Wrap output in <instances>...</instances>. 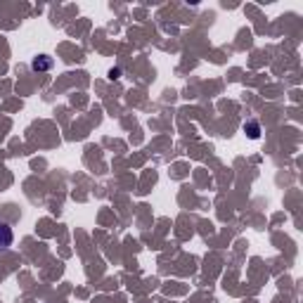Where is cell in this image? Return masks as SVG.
Returning a JSON list of instances; mask_svg holds the SVG:
<instances>
[{
	"mask_svg": "<svg viewBox=\"0 0 303 303\" xmlns=\"http://www.w3.org/2000/svg\"><path fill=\"white\" fill-rule=\"evenodd\" d=\"M14 241V232L7 223H0V251H7Z\"/></svg>",
	"mask_w": 303,
	"mask_h": 303,
	"instance_id": "obj_1",
	"label": "cell"
},
{
	"mask_svg": "<svg viewBox=\"0 0 303 303\" xmlns=\"http://www.w3.org/2000/svg\"><path fill=\"white\" fill-rule=\"evenodd\" d=\"M52 67H55V59L50 55H38L31 59V69L34 71H50Z\"/></svg>",
	"mask_w": 303,
	"mask_h": 303,
	"instance_id": "obj_2",
	"label": "cell"
},
{
	"mask_svg": "<svg viewBox=\"0 0 303 303\" xmlns=\"http://www.w3.org/2000/svg\"><path fill=\"white\" fill-rule=\"evenodd\" d=\"M244 133H247L251 140H258L261 138V126L256 124V121H247V124H244Z\"/></svg>",
	"mask_w": 303,
	"mask_h": 303,
	"instance_id": "obj_3",
	"label": "cell"
},
{
	"mask_svg": "<svg viewBox=\"0 0 303 303\" xmlns=\"http://www.w3.org/2000/svg\"><path fill=\"white\" fill-rule=\"evenodd\" d=\"M109 76H111V78H118V76H121V69H118V67H116V69H111Z\"/></svg>",
	"mask_w": 303,
	"mask_h": 303,
	"instance_id": "obj_4",
	"label": "cell"
}]
</instances>
